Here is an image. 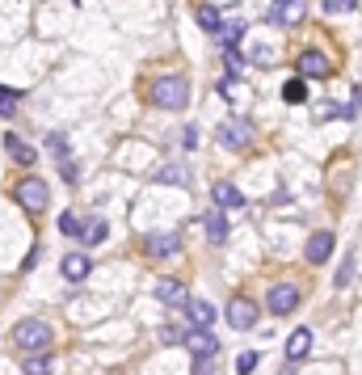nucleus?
<instances>
[{"mask_svg": "<svg viewBox=\"0 0 362 375\" xmlns=\"http://www.w3.org/2000/svg\"><path fill=\"white\" fill-rule=\"evenodd\" d=\"M148 101L160 106V110H186V101H190V80H186V76H160V80H152Z\"/></svg>", "mask_w": 362, "mask_h": 375, "instance_id": "obj_1", "label": "nucleus"}, {"mask_svg": "<svg viewBox=\"0 0 362 375\" xmlns=\"http://www.w3.org/2000/svg\"><path fill=\"white\" fill-rule=\"evenodd\" d=\"M13 198L25 207V211H46V203H51V190H46V182L42 177H21L17 186H13Z\"/></svg>", "mask_w": 362, "mask_h": 375, "instance_id": "obj_2", "label": "nucleus"}, {"mask_svg": "<svg viewBox=\"0 0 362 375\" xmlns=\"http://www.w3.org/2000/svg\"><path fill=\"white\" fill-rule=\"evenodd\" d=\"M13 346H21V350H46V346H51V325L38 321V317L21 321V325L13 329Z\"/></svg>", "mask_w": 362, "mask_h": 375, "instance_id": "obj_3", "label": "nucleus"}, {"mask_svg": "<svg viewBox=\"0 0 362 375\" xmlns=\"http://www.w3.org/2000/svg\"><path fill=\"white\" fill-rule=\"evenodd\" d=\"M299 287L295 283H278V287H270V295H266V308L274 312V317H291L295 308H299Z\"/></svg>", "mask_w": 362, "mask_h": 375, "instance_id": "obj_4", "label": "nucleus"}, {"mask_svg": "<svg viewBox=\"0 0 362 375\" xmlns=\"http://www.w3.org/2000/svg\"><path fill=\"white\" fill-rule=\"evenodd\" d=\"M257 317H261V308H257L249 295H232V300H228V325H232V329L245 333V329L257 325Z\"/></svg>", "mask_w": 362, "mask_h": 375, "instance_id": "obj_5", "label": "nucleus"}, {"mask_svg": "<svg viewBox=\"0 0 362 375\" xmlns=\"http://www.w3.org/2000/svg\"><path fill=\"white\" fill-rule=\"evenodd\" d=\"M143 249H148L152 262H169V258L181 253V236H177V232H152V236L143 241Z\"/></svg>", "mask_w": 362, "mask_h": 375, "instance_id": "obj_6", "label": "nucleus"}, {"mask_svg": "<svg viewBox=\"0 0 362 375\" xmlns=\"http://www.w3.org/2000/svg\"><path fill=\"white\" fill-rule=\"evenodd\" d=\"M181 346L194 355V359H211L215 350H219V342H215V333L211 329H198V325H190L186 333H181Z\"/></svg>", "mask_w": 362, "mask_h": 375, "instance_id": "obj_7", "label": "nucleus"}, {"mask_svg": "<svg viewBox=\"0 0 362 375\" xmlns=\"http://www.w3.org/2000/svg\"><path fill=\"white\" fill-rule=\"evenodd\" d=\"M219 144H224V148H232V152H245V148L253 144V127H249V122H240V118H232V122H224V127H219Z\"/></svg>", "mask_w": 362, "mask_h": 375, "instance_id": "obj_8", "label": "nucleus"}, {"mask_svg": "<svg viewBox=\"0 0 362 375\" xmlns=\"http://www.w3.org/2000/svg\"><path fill=\"white\" fill-rule=\"evenodd\" d=\"M333 245H337V241H333V232H325V228H321V232H312V236H308V249H304V253H308V262H312V266H325V262L333 258Z\"/></svg>", "mask_w": 362, "mask_h": 375, "instance_id": "obj_9", "label": "nucleus"}, {"mask_svg": "<svg viewBox=\"0 0 362 375\" xmlns=\"http://www.w3.org/2000/svg\"><path fill=\"white\" fill-rule=\"evenodd\" d=\"M329 72H333V63H329L321 51H304V55H299V80H308V76H312V80H325Z\"/></svg>", "mask_w": 362, "mask_h": 375, "instance_id": "obj_10", "label": "nucleus"}, {"mask_svg": "<svg viewBox=\"0 0 362 375\" xmlns=\"http://www.w3.org/2000/svg\"><path fill=\"white\" fill-rule=\"evenodd\" d=\"M110 236V224L101 220V215H93V220H80V228H76V241L84 245V249H93V245H101Z\"/></svg>", "mask_w": 362, "mask_h": 375, "instance_id": "obj_11", "label": "nucleus"}, {"mask_svg": "<svg viewBox=\"0 0 362 375\" xmlns=\"http://www.w3.org/2000/svg\"><path fill=\"white\" fill-rule=\"evenodd\" d=\"M4 152H8V160H17V165H34V160H38V148L25 144V139L13 135V131H4Z\"/></svg>", "mask_w": 362, "mask_h": 375, "instance_id": "obj_12", "label": "nucleus"}, {"mask_svg": "<svg viewBox=\"0 0 362 375\" xmlns=\"http://www.w3.org/2000/svg\"><path fill=\"white\" fill-rule=\"evenodd\" d=\"M59 270H63L67 283H84L89 270H93V258H89V253H67V258L59 262Z\"/></svg>", "mask_w": 362, "mask_h": 375, "instance_id": "obj_13", "label": "nucleus"}, {"mask_svg": "<svg viewBox=\"0 0 362 375\" xmlns=\"http://www.w3.org/2000/svg\"><path fill=\"white\" fill-rule=\"evenodd\" d=\"M211 198L219 203V211H236V207H245V190H236L232 182H219V186H211Z\"/></svg>", "mask_w": 362, "mask_h": 375, "instance_id": "obj_14", "label": "nucleus"}, {"mask_svg": "<svg viewBox=\"0 0 362 375\" xmlns=\"http://www.w3.org/2000/svg\"><path fill=\"white\" fill-rule=\"evenodd\" d=\"M156 300L169 304V308H186L190 295H186V287H181L177 279H160V283H156Z\"/></svg>", "mask_w": 362, "mask_h": 375, "instance_id": "obj_15", "label": "nucleus"}, {"mask_svg": "<svg viewBox=\"0 0 362 375\" xmlns=\"http://www.w3.org/2000/svg\"><path fill=\"white\" fill-rule=\"evenodd\" d=\"M308 350H312V329H308V325H299V329L287 338V359H291V363H304V359H308Z\"/></svg>", "mask_w": 362, "mask_h": 375, "instance_id": "obj_16", "label": "nucleus"}, {"mask_svg": "<svg viewBox=\"0 0 362 375\" xmlns=\"http://www.w3.org/2000/svg\"><path fill=\"white\" fill-rule=\"evenodd\" d=\"M202 232H207L211 245H224V241H228V215H224V211H207V215H202Z\"/></svg>", "mask_w": 362, "mask_h": 375, "instance_id": "obj_17", "label": "nucleus"}, {"mask_svg": "<svg viewBox=\"0 0 362 375\" xmlns=\"http://www.w3.org/2000/svg\"><path fill=\"white\" fill-rule=\"evenodd\" d=\"M186 317H190V325H198V329H211V325H215L211 300H186Z\"/></svg>", "mask_w": 362, "mask_h": 375, "instance_id": "obj_18", "label": "nucleus"}, {"mask_svg": "<svg viewBox=\"0 0 362 375\" xmlns=\"http://www.w3.org/2000/svg\"><path fill=\"white\" fill-rule=\"evenodd\" d=\"M21 367H25V375H51V367H55V359H51L46 350H30V359H25Z\"/></svg>", "mask_w": 362, "mask_h": 375, "instance_id": "obj_19", "label": "nucleus"}, {"mask_svg": "<svg viewBox=\"0 0 362 375\" xmlns=\"http://www.w3.org/2000/svg\"><path fill=\"white\" fill-rule=\"evenodd\" d=\"M198 25L207 30V34H219L224 25H219V8L215 4H198Z\"/></svg>", "mask_w": 362, "mask_h": 375, "instance_id": "obj_20", "label": "nucleus"}, {"mask_svg": "<svg viewBox=\"0 0 362 375\" xmlns=\"http://www.w3.org/2000/svg\"><path fill=\"white\" fill-rule=\"evenodd\" d=\"M156 182H164V186H186L190 173H186L181 165H164V169H156Z\"/></svg>", "mask_w": 362, "mask_h": 375, "instance_id": "obj_21", "label": "nucleus"}, {"mask_svg": "<svg viewBox=\"0 0 362 375\" xmlns=\"http://www.w3.org/2000/svg\"><path fill=\"white\" fill-rule=\"evenodd\" d=\"M283 97H287L291 106L308 101V80H299V76H295V80H287V84H283Z\"/></svg>", "mask_w": 362, "mask_h": 375, "instance_id": "obj_22", "label": "nucleus"}, {"mask_svg": "<svg viewBox=\"0 0 362 375\" xmlns=\"http://www.w3.org/2000/svg\"><path fill=\"white\" fill-rule=\"evenodd\" d=\"M354 274H358V253H350V258L342 262V270H337V287L346 291V287L354 283Z\"/></svg>", "mask_w": 362, "mask_h": 375, "instance_id": "obj_23", "label": "nucleus"}, {"mask_svg": "<svg viewBox=\"0 0 362 375\" xmlns=\"http://www.w3.org/2000/svg\"><path fill=\"white\" fill-rule=\"evenodd\" d=\"M17 89H0V118H13L17 114Z\"/></svg>", "mask_w": 362, "mask_h": 375, "instance_id": "obj_24", "label": "nucleus"}, {"mask_svg": "<svg viewBox=\"0 0 362 375\" xmlns=\"http://www.w3.org/2000/svg\"><path fill=\"white\" fill-rule=\"evenodd\" d=\"M257 359H261L257 350H245V355L236 359V375H253V371H257Z\"/></svg>", "mask_w": 362, "mask_h": 375, "instance_id": "obj_25", "label": "nucleus"}, {"mask_svg": "<svg viewBox=\"0 0 362 375\" xmlns=\"http://www.w3.org/2000/svg\"><path fill=\"white\" fill-rule=\"evenodd\" d=\"M219 38H224V46H236L245 38V21H232L228 30H219Z\"/></svg>", "mask_w": 362, "mask_h": 375, "instance_id": "obj_26", "label": "nucleus"}, {"mask_svg": "<svg viewBox=\"0 0 362 375\" xmlns=\"http://www.w3.org/2000/svg\"><path fill=\"white\" fill-rule=\"evenodd\" d=\"M46 148L55 152V160H67V139L63 135H46Z\"/></svg>", "mask_w": 362, "mask_h": 375, "instance_id": "obj_27", "label": "nucleus"}, {"mask_svg": "<svg viewBox=\"0 0 362 375\" xmlns=\"http://www.w3.org/2000/svg\"><path fill=\"white\" fill-rule=\"evenodd\" d=\"M76 228H80L76 211H63V215H59V232H63V236H76Z\"/></svg>", "mask_w": 362, "mask_h": 375, "instance_id": "obj_28", "label": "nucleus"}, {"mask_svg": "<svg viewBox=\"0 0 362 375\" xmlns=\"http://www.w3.org/2000/svg\"><path fill=\"white\" fill-rule=\"evenodd\" d=\"M358 0H325V13H354Z\"/></svg>", "mask_w": 362, "mask_h": 375, "instance_id": "obj_29", "label": "nucleus"}, {"mask_svg": "<svg viewBox=\"0 0 362 375\" xmlns=\"http://www.w3.org/2000/svg\"><path fill=\"white\" fill-rule=\"evenodd\" d=\"M59 173H63V182H76V177H80V169H76L72 160H59Z\"/></svg>", "mask_w": 362, "mask_h": 375, "instance_id": "obj_30", "label": "nucleus"}, {"mask_svg": "<svg viewBox=\"0 0 362 375\" xmlns=\"http://www.w3.org/2000/svg\"><path fill=\"white\" fill-rule=\"evenodd\" d=\"M253 59L257 63H270V46H253Z\"/></svg>", "mask_w": 362, "mask_h": 375, "instance_id": "obj_31", "label": "nucleus"}, {"mask_svg": "<svg viewBox=\"0 0 362 375\" xmlns=\"http://www.w3.org/2000/svg\"><path fill=\"white\" fill-rule=\"evenodd\" d=\"M274 4H291V0H274Z\"/></svg>", "mask_w": 362, "mask_h": 375, "instance_id": "obj_32", "label": "nucleus"}]
</instances>
